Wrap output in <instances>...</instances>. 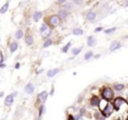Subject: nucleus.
<instances>
[{"label":"nucleus","instance_id":"nucleus-32","mask_svg":"<svg viewBox=\"0 0 128 120\" xmlns=\"http://www.w3.org/2000/svg\"><path fill=\"white\" fill-rule=\"evenodd\" d=\"M82 1H83V0H77V4L80 5V4H82Z\"/></svg>","mask_w":128,"mask_h":120},{"label":"nucleus","instance_id":"nucleus-6","mask_svg":"<svg viewBox=\"0 0 128 120\" xmlns=\"http://www.w3.org/2000/svg\"><path fill=\"white\" fill-rule=\"evenodd\" d=\"M120 47H121L120 42L115 40V42H112V43H111V45H110V47H109V50H110V52H113V50H118V48H120Z\"/></svg>","mask_w":128,"mask_h":120},{"label":"nucleus","instance_id":"nucleus-33","mask_svg":"<svg viewBox=\"0 0 128 120\" xmlns=\"http://www.w3.org/2000/svg\"><path fill=\"white\" fill-rule=\"evenodd\" d=\"M80 117H81V115H79V116H77V117H75V120H79V119H80Z\"/></svg>","mask_w":128,"mask_h":120},{"label":"nucleus","instance_id":"nucleus-15","mask_svg":"<svg viewBox=\"0 0 128 120\" xmlns=\"http://www.w3.org/2000/svg\"><path fill=\"white\" fill-rule=\"evenodd\" d=\"M42 16H43V14H42L41 11H35V12H34V16H33V19L35 20V21H38V20L42 18Z\"/></svg>","mask_w":128,"mask_h":120},{"label":"nucleus","instance_id":"nucleus-14","mask_svg":"<svg viewBox=\"0 0 128 120\" xmlns=\"http://www.w3.org/2000/svg\"><path fill=\"white\" fill-rule=\"evenodd\" d=\"M60 72V69H53V70H50L47 72V76L48 77H53V76H55Z\"/></svg>","mask_w":128,"mask_h":120},{"label":"nucleus","instance_id":"nucleus-17","mask_svg":"<svg viewBox=\"0 0 128 120\" xmlns=\"http://www.w3.org/2000/svg\"><path fill=\"white\" fill-rule=\"evenodd\" d=\"M9 1H10V0H8V1L6 2L5 5L1 7V9H0V12H1V14H5L6 11L8 10V8H9Z\"/></svg>","mask_w":128,"mask_h":120},{"label":"nucleus","instance_id":"nucleus-34","mask_svg":"<svg viewBox=\"0 0 128 120\" xmlns=\"http://www.w3.org/2000/svg\"><path fill=\"white\" fill-rule=\"evenodd\" d=\"M125 7H128V1L126 2V4H125Z\"/></svg>","mask_w":128,"mask_h":120},{"label":"nucleus","instance_id":"nucleus-24","mask_svg":"<svg viewBox=\"0 0 128 120\" xmlns=\"http://www.w3.org/2000/svg\"><path fill=\"white\" fill-rule=\"evenodd\" d=\"M113 88H115V90H117V91H123L125 86H124L123 84H115Z\"/></svg>","mask_w":128,"mask_h":120},{"label":"nucleus","instance_id":"nucleus-21","mask_svg":"<svg viewBox=\"0 0 128 120\" xmlns=\"http://www.w3.org/2000/svg\"><path fill=\"white\" fill-rule=\"evenodd\" d=\"M71 45H72V42H69L66 45H65L64 47H63V48H62V52H63V53H66L67 50H69V48L71 47Z\"/></svg>","mask_w":128,"mask_h":120},{"label":"nucleus","instance_id":"nucleus-3","mask_svg":"<svg viewBox=\"0 0 128 120\" xmlns=\"http://www.w3.org/2000/svg\"><path fill=\"white\" fill-rule=\"evenodd\" d=\"M102 98L106 101L111 100L113 98V91L110 89V88H105L102 90Z\"/></svg>","mask_w":128,"mask_h":120},{"label":"nucleus","instance_id":"nucleus-30","mask_svg":"<svg viewBox=\"0 0 128 120\" xmlns=\"http://www.w3.org/2000/svg\"><path fill=\"white\" fill-rule=\"evenodd\" d=\"M57 2H58V4H65L66 0H57Z\"/></svg>","mask_w":128,"mask_h":120},{"label":"nucleus","instance_id":"nucleus-27","mask_svg":"<svg viewBox=\"0 0 128 120\" xmlns=\"http://www.w3.org/2000/svg\"><path fill=\"white\" fill-rule=\"evenodd\" d=\"M44 109H45V108H44V105H42L41 108H39V116L43 115V112H44Z\"/></svg>","mask_w":128,"mask_h":120},{"label":"nucleus","instance_id":"nucleus-7","mask_svg":"<svg viewBox=\"0 0 128 120\" xmlns=\"http://www.w3.org/2000/svg\"><path fill=\"white\" fill-rule=\"evenodd\" d=\"M96 17H97V14H96V11H93V10H90V11H88V14H87V20H89V21H94Z\"/></svg>","mask_w":128,"mask_h":120},{"label":"nucleus","instance_id":"nucleus-31","mask_svg":"<svg viewBox=\"0 0 128 120\" xmlns=\"http://www.w3.org/2000/svg\"><path fill=\"white\" fill-rule=\"evenodd\" d=\"M15 67H16V69H19V67H20V64H19V63H17Z\"/></svg>","mask_w":128,"mask_h":120},{"label":"nucleus","instance_id":"nucleus-20","mask_svg":"<svg viewBox=\"0 0 128 120\" xmlns=\"http://www.w3.org/2000/svg\"><path fill=\"white\" fill-rule=\"evenodd\" d=\"M16 38H18V39H20V38H23V36H24V33H23V30L21 29H18L17 31H16Z\"/></svg>","mask_w":128,"mask_h":120},{"label":"nucleus","instance_id":"nucleus-9","mask_svg":"<svg viewBox=\"0 0 128 120\" xmlns=\"http://www.w3.org/2000/svg\"><path fill=\"white\" fill-rule=\"evenodd\" d=\"M35 90V86L31 84V83H28V84L25 85V92L26 93H28V94H31Z\"/></svg>","mask_w":128,"mask_h":120},{"label":"nucleus","instance_id":"nucleus-12","mask_svg":"<svg viewBox=\"0 0 128 120\" xmlns=\"http://www.w3.org/2000/svg\"><path fill=\"white\" fill-rule=\"evenodd\" d=\"M96 43H97V40H96V38H94V36H89V37H88V40H87L88 46L96 45Z\"/></svg>","mask_w":128,"mask_h":120},{"label":"nucleus","instance_id":"nucleus-8","mask_svg":"<svg viewBox=\"0 0 128 120\" xmlns=\"http://www.w3.org/2000/svg\"><path fill=\"white\" fill-rule=\"evenodd\" d=\"M17 94L16 92H14L12 94H10V95H8L7 98H6V100H5V105H12V102H14V97Z\"/></svg>","mask_w":128,"mask_h":120},{"label":"nucleus","instance_id":"nucleus-23","mask_svg":"<svg viewBox=\"0 0 128 120\" xmlns=\"http://www.w3.org/2000/svg\"><path fill=\"white\" fill-rule=\"evenodd\" d=\"M80 52H81V47H79V48H73V50H72V55L77 56Z\"/></svg>","mask_w":128,"mask_h":120},{"label":"nucleus","instance_id":"nucleus-16","mask_svg":"<svg viewBox=\"0 0 128 120\" xmlns=\"http://www.w3.org/2000/svg\"><path fill=\"white\" fill-rule=\"evenodd\" d=\"M72 34L75 36H80L83 34V30L81 29V28H79V27H77V28H74V29L72 30Z\"/></svg>","mask_w":128,"mask_h":120},{"label":"nucleus","instance_id":"nucleus-10","mask_svg":"<svg viewBox=\"0 0 128 120\" xmlns=\"http://www.w3.org/2000/svg\"><path fill=\"white\" fill-rule=\"evenodd\" d=\"M67 15H69L67 9H61L60 11H58V16H60L61 19H65V18L67 17Z\"/></svg>","mask_w":128,"mask_h":120},{"label":"nucleus","instance_id":"nucleus-5","mask_svg":"<svg viewBox=\"0 0 128 120\" xmlns=\"http://www.w3.org/2000/svg\"><path fill=\"white\" fill-rule=\"evenodd\" d=\"M41 33H42V35L43 36H47V35H50V33H51V30H50V28H48V26H47V24H42L41 26Z\"/></svg>","mask_w":128,"mask_h":120},{"label":"nucleus","instance_id":"nucleus-22","mask_svg":"<svg viewBox=\"0 0 128 120\" xmlns=\"http://www.w3.org/2000/svg\"><path fill=\"white\" fill-rule=\"evenodd\" d=\"M52 44H53V40L50 39V38H47V39L45 40V43H44V45L43 46H44V47H50Z\"/></svg>","mask_w":128,"mask_h":120},{"label":"nucleus","instance_id":"nucleus-28","mask_svg":"<svg viewBox=\"0 0 128 120\" xmlns=\"http://www.w3.org/2000/svg\"><path fill=\"white\" fill-rule=\"evenodd\" d=\"M101 30H102V27H98V28H96V29H94V31H96V33H98V31H101Z\"/></svg>","mask_w":128,"mask_h":120},{"label":"nucleus","instance_id":"nucleus-11","mask_svg":"<svg viewBox=\"0 0 128 120\" xmlns=\"http://www.w3.org/2000/svg\"><path fill=\"white\" fill-rule=\"evenodd\" d=\"M46 99H47V92L46 91H43V92H41V93L38 94V100L41 101V102L46 101Z\"/></svg>","mask_w":128,"mask_h":120},{"label":"nucleus","instance_id":"nucleus-26","mask_svg":"<svg viewBox=\"0 0 128 120\" xmlns=\"http://www.w3.org/2000/svg\"><path fill=\"white\" fill-rule=\"evenodd\" d=\"M116 29H117L116 27H112V28H110V29H106L105 30V33H106V34H111V33H113Z\"/></svg>","mask_w":128,"mask_h":120},{"label":"nucleus","instance_id":"nucleus-29","mask_svg":"<svg viewBox=\"0 0 128 120\" xmlns=\"http://www.w3.org/2000/svg\"><path fill=\"white\" fill-rule=\"evenodd\" d=\"M67 120H75V117H73V116H69V118H67Z\"/></svg>","mask_w":128,"mask_h":120},{"label":"nucleus","instance_id":"nucleus-25","mask_svg":"<svg viewBox=\"0 0 128 120\" xmlns=\"http://www.w3.org/2000/svg\"><path fill=\"white\" fill-rule=\"evenodd\" d=\"M92 55H93V53L91 52V50H90V52H87V53H85V55H84V60L87 61V60H89V58H91Z\"/></svg>","mask_w":128,"mask_h":120},{"label":"nucleus","instance_id":"nucleus-35","mask_svg":"<svg viewBox=\"0 0 128 120\" xmlns=\"http://www.w3.org/2000/svg\"><path fill=\"white\" fill-rule=\"evenodd\" d=\"M127 120H128V117H127Z\"/></svg>","mask_w":128,"mask_h":120},{"label":"nucleus","instance_id":"nucleus-18","mask_svg":"<svg viewBox=\"0 0 128 120\" xmlns=\"http://www.w3.org/2000/svg\"><path fill=\"white\" fill-rule=\"evenodd\" d=\"M25 42H26V44H27V45H33V43H34V38H33V36H31V35H27Z\"/></svg>","mask_w":128,"mask_h":120},{"label":"nucleus","instance_id":"nucleus-4","mask_svg":"<svg viewBox=\"0 0 128 120\" xmlns=\"http://www.w3.org/2000/svg\"><path fill=\"white\" fill-rule=\"evenodd\" d=\"M126 103V100L124 99V98H116L115 101H113V107H115V110H119L120 109V107Z\"/></svg>","mask_w":128,"mask_h":120},{"label":"nucleus","instance_id":"nucleus-2","mask_svg":"<svg viewBox=\"0 0 128 120\" xmlns=\"http://www.w3.org/2000/svg\"><path fill=\"white\" fill-rule=\"evenodd\" d=\"M113 110H115V107L110 105L108 101H107V103H106V105H105L102 109H101V111H102V113H103V116H105V117H108V116H110L111 113H112Z\"/></svg>","mask_w":128,"mask_h":120},{"label":"nucleus","instance_id":"nucleus-19","mask_svg":"<svg viewBox=\"0 0 128 120\" xmlns=\"http://www.w3.org/2000/svg\"><path fill=\"white\" fill-rule=\"evenodd\" d=\"M17 48H18V44H17L16 42H14V43H11V44H10V47H9V50H10L11 53H14V52H16V50H17Z\"/></svg>","mask_w":128,"mask_h":120},{"label":"nucleus","instance_id":"nucleus-1","mask_svg":"<svg viewBox=\"0 0 128 120\" xmlns=\"http://www.w3.org/2000/svg\"><path fill=\"white\" fill-rule=\"evenodd\" d=\"M60 23H61V18H60L58 15H52L48 18V24H50V26H51L52 28L57 27V26L60 25Z\"/></svg>","mask_w":128,"mask_h":120},{"label":"nucleus","instance_id":"nucleus-13","mask_svg":"<svg viewBox=\"0 0 128 120\" xmlns=\"http://www.w3.org/2000/svg\"><path fill=\"white\" fill-rule=\"evenodd\" d=\"M100 101H101V100H100L98 97H96V95H94V97H92V98H91L90 103H91V105H100Z\"/></svg>","mask_w":128,"mask_h":120}]
</instances>
